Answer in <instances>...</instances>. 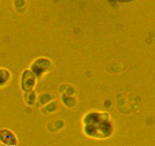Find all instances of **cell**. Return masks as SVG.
<instances>
[{
    "instance_id": "1",
    "label": "cell",
    "mask_w": 155,
    "mask_h": 146,
    "mask_svg": "<svg viewBox=\"0 0 155 146\" xmlns=\"http://www.w3.org/2000/svg\"><path fill=\"white\" fill-rule=\"evenodd\" d=\"M81 131L83 135L91 139L104 140L112 137L114 127L110 114L107 111L91 110L82 116Z\"/></svg>"
},
{
    "instance_id": "2",
    "label": "cell",
    "mask_w": 155,
    "mask_h": 146,
    "mask_svg": "<svg viewBox=\"0 0 155 146\" xmlns=\"http://www.w3.org/2000/svg\"><path fill=\"white\" fill-rule=\"evenodd\" d=\"M0 141L3 145L7 146H15L18 143L16 135L7 128L0 130Z\"/></svg>"
},
{
    "instance_id": "3",
    "label": "cell",
    "mask_w": 155,
    "mask_h": 146,
    "mask_svg": "<svg viewBox=\"0 0 155 146\" xmlns=\"http://www.w3.org/2000/svg\"><path fill=\"white\" fill-rule=\"evenodd\" d=\"M35 76L30 71H26L22 75L21 81L22 88L26 91H29L33 88L35 84Z\"/></svg>"
},
{
    "instance_id": "4",
    "label": "cell",
    "mask_w": 155,
    "mask_h": 146,
    "mask_svg": "<svg viewBox=\"0 0 155 146\" xmlns=\"http://www.w3.org/2000/svg\"><path fill=\"white\" fill-rule=\"evenodd\" d=\"M49 63L45 61H39L32 66V71L35 75L40 76L48 68Z\"/></svg>"
},
{
    "instance_id": "5",
    "label": "cell",
    "mask_w": 155,
    "mask_h": 146,
    "mask_svg": "<svg viewBox=\"0 0 155 146\" xmlns=\"http://www.w3.org/2000/svg\"><path fill=\"white\" fill-rule=\"evenodd\" d=\"M10 78V73L8 71L0 69V86L5 84Z\"/></svg>"
},
{
    "instance_id": "6",
    "label": "cell",
    "mask_w": 155,
    "mask_h": 146,
    "mask_svg": "<svg viewBox=\"0 0 155 146\" xmlns=\"http://www.w3.org/2000/svg\"><path fill=\"white\" fill-rule=\"evenodd\" d=\"M2 146H5V145H3Z\"/></svg>"
}]
</instances>
